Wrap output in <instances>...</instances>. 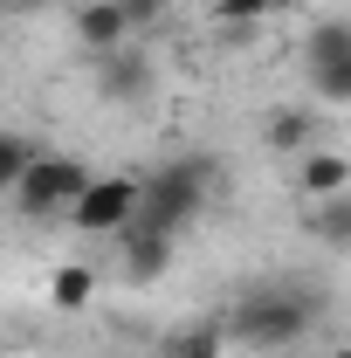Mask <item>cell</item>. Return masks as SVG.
<instances>
[{
  "instance_id": "cell-6",
  "label": "cell",
  "mask_w": 351,
  "mask_h": 358,
  "mask_svg": "<svg viewBox=\"0 0 351 358\" xmlns=\"http://www.w3.org/2000/svg\"><path fill=\"white\" fill-rule=\"evenodd\" d=\"M131 21H124V7L117 0H83L76 7V42L89 48V55H117V48H131Z\"/></svg>"
},
{
  "instance_id": "cell-15",
  "label": "cell",
  "mask_w": 351,
  "mask_h": 358,
  "mask_svg": "<svg viewBox=\"0 0 351 358\" xmlns=\"http://www.w3.org/2000/svg\"><path fill=\"white\" fill-rule=\"evenodd\" d=\"M282 0H214V21H227V28H255L262 14H275Z\"/></svg>"
},
{
  "instance_id": "cell-4",
  "label": "cell",
  "mask_w": 351,
  "mask_h": 358,
  "mask_svg": "<svg viewBox=\"0 0 351 358\" xmlns=\"http://www.w3.org/2000/svg\"><path fill=\"white\" fill-rule=\"evenodd\" d=\"M138 207H145V179L138 173H96L89 193L69 207V227L76 234H96V241H117L138 221Z\"/></svg>"
},
{
  "instance_id": "cell-14",
  "label": "cell",
  "mask_w": 351,
  "mask_h": 358,
  "mask_svg": "<svg viewBox=\"0 0 351 358\" xmlns=\"http://www.w3.org/2000/svg\"><path fill=\"white\" fill-rule=\"evenodd\" d=\"M317 241L324 248H351V193H338V200L317 207Z\"/></svg>"
},
{
  "instance_id": "cell-8",
  "label": "cell",
  "mask_w": 351,
  "mask_h": 358,
  "mask_svg": "<svg viewBox=\"0 0 351 358\" xmlns=\"http://www.w3.org/2000/svg\"><path fill=\"white\" fill-rule=\"evenodd\" d=\"M117 255H124V282H159V275L173 268V234L124 227V234H117Z\"/></svg>"
},
{
  "instance_id": "cell-17",
  "label": "cell",
  "mask_w": 351,
  "mask_h": 358,
  "mask_svg": "<svg viewBox=\"0 0 351 358\" xmlns=\"http://www.w3.org/2000/svg\"><path fill=\"white\" fill-rule=\"evenodd\" d=\"M7 7H14V14H35V7H48V0H7Z\"/></svg>"
},
{
  "instance_id": "cell-10",
  "label": "cell",
  "mask_w": 351,
  "mask_h": 358,
  "mask_svg": "<svg viewBox=\"0 0 351 358\" xmlns=\"http://www.w3.org/2000/svg\"><path fill=\"white\" fill-rule=\"evenodd\" d=\"M96 289H103V282H96V268H89V262H55V268H48V296H55V310H89Z\"/></svg>"
},
{
  "instance_id": "cell-19",
  "label": "cell",
  "mask_w": 351,
  "mask_h": 358,
  "mask_svg": "<svg viewBox=\"0 0 351 358\" xmlns=\"http://www.w3.org/2000/svg\"><path fill=\"white\" fill-rule=\"evenodd\" d=\"M282 358H296V352H282Z\"/></svg>"
},
{
  "instance_id": "cell-16",
  "label": "cell",
  "mask_w": 351,
  "mask_h": 358,
  "mask_svg": "<svg viewBox=\"0 0 351 358\" xmlns=\"http://www.w3.org/2000/svg\"><path fill=\"white\" fill-rule=\"evenodd\" d=\"M117 7H124L131 28H159V21H166V0H117Z\"/></svg>"
},
{
  "instance_id": "cell-11",
  "label": "cell",
  "mask_w": 351,
  "mask_h": 358,
  "mask_svg": "<svg viewBox=\"0 0 351 358\" xmlns=\"http://www.w3.org/2000/svg\"><path fill=\"white\" fill-rule=\"evenodd\" d=\"M220 352H227V324L220 317H200V324L166 338V358H220Z\"/></svg>"
},
{
  "instance_id": "cell-18",
  "label": "cell",
  "mask_w": 351,
  "mask_h": 358,
  "mask_svg": "<svg viewBox=\"0 0 351 358\" xmlns=\"http://www.w3.org/2000/svg\"><path fill=\"white\" fill-rule=\"evenodd\" d=\"M331 358H351V338H345V345H331Z\"/></svg>"
},
{
  "instance_id": "cell-1",
  "label": "cell",
  "mask_w": 351,
  "mask_h": 358,
  "mask_svg": "<svg viewBox=\"0 0 351 358\" xmlns=\"http://www.w3.org/2000/svg\"><path fill=\"white\" fill-rule=\"evenodd\" d=\"M220 324H227V345H241V352H289L317 324V296L296 282H268V289H248Z\"/></svg>"
},
{
  "instance_id": "cell-2",
  "label": "cell",
  "mask_w": 351,
  "mask_h": 358,
  "mask_svg": "<svg viewBox=\"0 0 351 358\" xmlns=\"http://www.w3.org/2000/svg\"><path fill=\"white\" fill-rule=\"evenodd\" d=\"M207 207V159H173V166H159V173L145 179V207H138V221L145 234H173L193 221Z\"/></svg>"
},
{
  "instance_id": "cell-5",
  "label": "cell",
  "mask_w": 351,
  "mask_h": 358,
  "mask_svg": "<svg viewBox=\"0 0 351 358\" xmlns=\"http://www.w3.org/2000/svg\"><path fill=\"white\" fill-rule=\"evenodd\" d=\"M303 76H310V90H317L324 103H351V21L345 14H331V21L310 28Z\"/></svg>"
},
{
  "instance_id": "cell-3",
  "label": "cell",
  "mask_w": 351,
  "mask_h": 358,
  "mask_svg": "<svg viewBox=\"0 0 351 358\" xmlns=\"http://www.w3.org/2000/svg\"><path fill=\"white\" fill-rule=\"evenodd\" d=\"M89 179H96V173H89L83 159H69V152H42L35 173L21 179L7 200H14L21 221H69V207L89 193Z\"/></svg>"
},
{
  "instance_id": "cell-7",
  "label": "cell",
  "mask_w": 351,
  "mask_h": 358,
  "mask_svg": "<svg viewBox=\"0 0 351 358\" xmlns=\"http://www.w3.org/2000/svg\"><path fill=\"white\" fill-rule=\"evenodd\" d=\"M152 90V62L138 48H117V55H96V96L103 103H138Z\"/></svg>"
},
{
  "instance_id": "cell-13",
  "label": "cell",
  "mask_w": 351,
  "mask_h": 358,
  "mask_svg": "<svg viewBox=\"0 0 351 358\" xmlns=\"http://www.w3.org/2000/svg\"><path fill=\"white\" fill-rule=\"evenodd\" d=\"M35 159H42V152H35V145H28L21 131H7V138H0V193H14L21 179L35 173Z\"/></svg>"
},
{
  "instance_id": "cell-9",
  "label": "cell",
  "mask_w": 351,
  "mask_h": 358,
  "mask_svg": "<svg viewBox=\"0 0 351 358\" xmlns=\"http://www.w3.org/2000/svg\"><path fill=\"white\" fill-rule=\"evenodd\" d=\"M296 193L303 200H338V193H351V159L345 152H303V166H296Z\"/></svg>"
},
{
  "instance_id": "cell-12",
  "label": "cell",
  "mask_w": 351,
  "mask_h": 358,
  "mask_svg": "<svg viewBox=\"0 0 351 358\" xmlns=\"http://www.w3.org/2000/svg\"><path fill=\"white\" fill-rule=\"evenodd\" d=\"M310 131H317V124H310V110H296V103H275L262 117V145L268 152H296V145H310Z\"/></svg>"
}]
</instances>
